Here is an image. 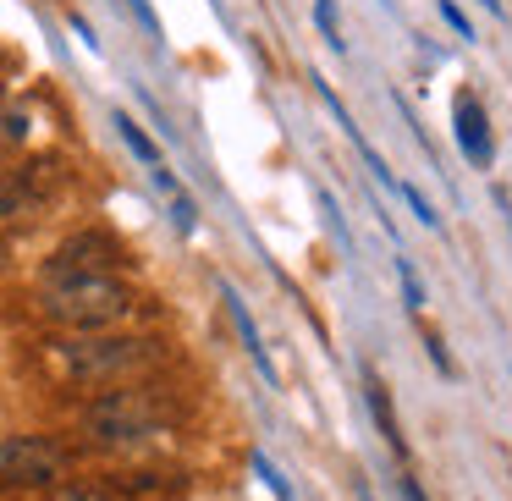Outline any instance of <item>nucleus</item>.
Masks as SVG:
<instances>
[{
	"label": "nucleus",
	"mask_w": 512,
	"mask_h": 501,
	"mask_svg": "<svg viewBox=\"0 0 512 501\" xmlns=\"http://www.w3.org/2000/svg\"><path fill=\"white\" fill-rule=\"evenodd\" d=\"M39 309H45V320L89 336V331H111L116 320H127L133 292L111 270H94V276H50L45 292H39Z\"/></svg>",
	"instance_id": "1"
},
{
	"label": "nucleus",
	"mask_w": 512,
	"mask_h": 501,
	"mask_svg": "<svg viewBox=\"0 0 512 501\" xmlns=\"http://www.w3.org/2000/svg\"><path fill=\"white\" fill-rule=\"evenodd\" d=\"M127 12H133L138 23H144V34H149V39H160V12L149 6V0H127Z\"/></svg>",
	"instance_id": "19"
},
{
	"label": "nucleus",
	"mask_w": 512,
	"mask_h": 501,
	"mask_svg": "<svg viewBox=\"0 0 512 501\" xmlns=\"http://www.w3.org/2000/svg\"><path fill=\"white\" fill-rule=\"evenodd\" d=\"M441 17H446V28H452L457 39H474V23H468V12L457 6V0H441Z\"/></svg>",
	"instance_id": "17"
},
{
	"label": "nucleus",
	"mask_w": 512,
	"mask_h": 501,
	"mask_svg": "<svg viewBox=\"0 0 512 501\" xmlns=\"http://www.w3.org/2000/svg\"><path fill=\"white\" fill-rule=\"evenodd\" d=\"M397 281H402L408 314H424V281H419V270H413V259H402V254H397Z\"/></svg>",
	"instance_id": "11"
},
{
	"label": "nucleus",
	"mask_w": 512,
	"mask_h": 501,
	"mask_svg": "<svg viewBox=\"0 0 512 501\" xmlns=\"http://www.w3.org/2000/svg\"><path fill=\"white\" fill-rule=\"evenodd\" d=\"M424 347H430V358H435V369H441V375H457L452 358H446V347H441V336H435V331H424Z\"/></svg>",
	"instance_id": "20"
},
{
	"label": "nucleus",
	"mask_w": 512,
	"mask_h": 501,
	"mask_svg": "<svg viewBox=\"0 0 512 501\" xmlns=\"http://www.w3.org/2000/svg\"><path fill=\"white\" fill-rule=\"evenodd\" d=\"M479 6H485L490 17H501V12H507V6H501V0H479Z\"/></svg>",
	"instance_id": "24"
},
{
	"label": "nucleus",
	"mask_w": 512,
	"mask_h": 501,
	"mask_svg": "<svg viewBox=\"0 0 512 501\" xmlns=\"http://www.w3.org/2000/svg\"><path fill=\"white\" fill-rule=\"evenodd\" d=\"M171 221H177V232H193V226H199V210H193V199L171 193Z\"/></svg>",
	"instance_id": "18"
},
{
	"label": "nucleus",
	"mask_w": 512,
	"mask_h": 501,
	"mask_svg": "<svg viewBox=\"0 0 512 501\" xmlns=\"http://www.w3.org/2000/svg\"><path fill=\"white\" fill-rule=\"evenodd\" d=\"M111 127H116V133H122V144L133 149V155L144 160L149 171L160 166V144H155V138H149V133H144V127H138V122H133V116H127V111H116V116H111Z\"/></svg>",
	"instance_id": "10"
},
{
	"label": "nucleus",
	"mask_w": 512,
	"mask_h": 501,
	"mask_svg": "<svg viewBox=\"0 0 512 501\" xmlns=\"http://www.w3.org/2000/svg\"><path fill=\"white\" fill-rule=\"evenodd\" d=\"M221 303H226V314H232V325H237V336H243V347H248V358L259 364V375L276 386V364H270V353H265V342H259V325L248 320V303L237 298V287L232 281H221Z\"/></svg>",
	"instance_id": "9"
},
{
	"label": "nucleus",
	"mask_w": 512,
	"mask_h": 501,
	"mask_svg": "<svg viewBox=\"0 0 512 501\" xmlns=\"http://www.w3.org/2000/svg\"><path fill=\"white\" fill-rule=\"evenodd\" d=\"M111 259H122V248L100 232H78L56 248L50 259V276H94V270H111Z\"/></svg>",
	"instance_id": "7"
},
{
	"label": "nucleus",
	"mask_w": 512,
	"mask_h": 501,
	"mask_svg": "<svg viewBox=\"0 0 512 501\" xmlns=\"http://www.w3.org/2000/svg\"><path fill=\"white\" fill-rule=\"evenodd\" d=\"M56 501H105V496H100V490H61Z\"/></svg>",
	"instance_id": "22"
},
{
	"label": "nucleus",
	"mask_w": 512,
	"mask_h": 501,
	"mask_svg": "<svg viewBox=\"0 0 512 501\" xmlns=\"http://www.w3.org/2000/svg\"><path fill=\"white\" fill-rule=\"evenodd\" d=\"M320 210H325V226L336 232V243H342L347 254H353V237H347V221H342V210H336V199H331L325 188H320Z\"/></svg>",
	"instance_id": "16"
},
{
	"label": "nucleus",
	"mask_w": 512,
	"mask_h": 501,
	"mask_svg": "<svg viewBox=\"0 0 512 501\" xmlns=\"http://www.w3.org/2000/svg\"><path fill=\"white\" fill-rule=\"evenodd\" d=\"M6 259H12V248H6V237H0V270H6Z\"/></svg>",
	"instance_id": "25"
},
{
	"label": "nucleus",
	"mask_w": 512,
	"mask_h": 501,
	"mask_svg": "<svg viewBox=\"0 0 512 501\" xmlns=\"http://www.w3.org/2000/svg\"><path fill=\"white\" fill-rule=\"evenodd\" d=\"M23 138H28V111L0 105V144H23Z\"/></svg>",
	"instance_id": "13"
},
{
	"label": "nucleus",
	"mask_w": 512,
	"mask_h": 501,
	"mask_svg": "<svg viewBox=\"0 0 512 501\" xmlns=\"http://www.w3.org/2000/svg\"><path fill=\"white\" fill-rule=\"evenodd\" d=\"M166 430V408H160L155 391H105L100 402H89L83 413V435L94 446H111V452H127V446H144Z\"/></svg>",
	"instance_id": "3"
},
{
	"label": "nucleus",
	"mask_w": 512,
	"mask_h": 501,
	"mask_svg": "<svg viewBox=\"0 0 512 501\" xmlns=\"http://www.w3.org/2000/svg\"><path fill=\"white\" fill-rule=\"evenodd\" d=\"M314 28H320V39L336 50V56L347 50V45H342V23H336V6H331V0H314Z\"/></svg>",
	"instance_id": "12"
},
{
	"label": "nucleus",
	"mask_w": 512,
	"mask_h": 501,
	"mask_svg": "<svg viewBox=\"0 0 512 501\" xmlns=\"http://www.w3.org/2000/svg\"><path fill=\"white\" fill-rule=\"evenodd\" d=\"M496 204H501V215H507V237H512V204H507V193H496Z\"/></svg>",
	"instance_id": "23"
},
{
	"label": "nucleus",
	"mask_w": 512,
	"mask_h": 501,
	"mask_svg": "<svg viewBox=\"0 0 512 501\" xmlns=\"http://www.w3.org/2000/svg\"><path fill=\"white\" fill-rule=\"evenodd\" d=\"M254 474H259V479H265V485H270V490H276V501H292V485H287V479H281V468H276V463H270V457H265V452H254Z\"/></svg>",
	"instance_id": "15"
},
{
	"label": "nucleus",
	"mask_w": 512,
	"mask_h": 501,
	"mask_svg": "<svg viewBox=\"0 0 512 501\" xmlns=\"http://www.w3.org/2000/svg\"><path fill=\"white\" fill-rule=\"evenodd\" d=\"M61 369L83 386H111V380H127L138 369L155 364V342L149 336H111V331H89V336H67L56 347Z\"/></svg>",
	"instance_id": "2"
},
{
	"label": "nucleus",
	"mask_w": 512,
	"mask_h": 501,
	"mask_svg": "<svg viewBox=\"0 0 512 501\" xmlns=\"http://www.w3.org/2000/svg\"><path fill=\"white\" fill-rule=\"evenodd\" d=\"M67 474V452L50 435H6L0 441V485L12 490H45Z\"/></svg>",
	"instance_id": "4"
},
{
	"label": "nucleus",
	"mask_w": 512,
	"mask_h": 501,
	"mask_svg": "<svg viewBox=\"0 0 512 501\" xmlns=\"http://www.w3.org/2000/svg\"><path fill=\"white\" fill-rule=\"evenodd\" d=\"M397 485H402V501H424V490H419V479L408 474V468H402L397 474Z\"/></svg>",
	"instance_id": "21"
},
{
	"label": "nucleus",
	"mask_w": 512,
	"mask_h": 501,
	"mask_svg": "<svg viewBox=\"0 0 512 501\" xmlns=\"http://www.w3.org/2000/svg\"><path fill=\"white\" fill-rule=\"evenodd\" d=\"M452 133H457V149H463L479 171L496 166V138H490V116H485V105H479V94H457Z\"/></svg>",
	"instance_id": "6"
},
{
	"label": "nucleus",
	"mask_w": 512,
	"mask_h": 501,
	"mask_svg": "<svg viewBox=\"0 0 512 501\" xmlns=\"http://www.w3.org/2000/svg\"><path fill=\"white\" fill-rule=\"evenodd\" d=\"M50 193H56V160H39V166L0 177V221H39Z\"/></svg>",
	"instance_id": "5"
},
{
	"label": "nucleus",
	"mask_w": 512,
	"mask_h": 501,
	"mask_svg": "<svg viewBox=\"0 0 512 501\" xmlns=\"http://www.w3.org/2000/svg\"><path fill=\"white\" fill-rule=\"evenodd\" d=\"M397 193H402V199H408V210H413V215H419V221H424V226H430V232H435V226H441V215H435V204H430V199H424V193H419V188H413V182H397Z\"/></svg>",
	"instance_id": "14"
},
{
	"label": "nucleus",
	"mask_w": 512,
	"mask_h": 501,
	"mask_svg": "<svg viewBox=\"0 0 512 501\" xmlns=\"http://www.w3.org/2000/svg\"><path fill=\"white\" fill-rule=\"evenodd\" d=\"M364 402H369V413H375V424H380V435H386V446L408 463V441H402V424H397V408H391V391H386V380L375 375V369H364Z\"/></svg>",
	"instance_id": "8"
}]
</instances>
